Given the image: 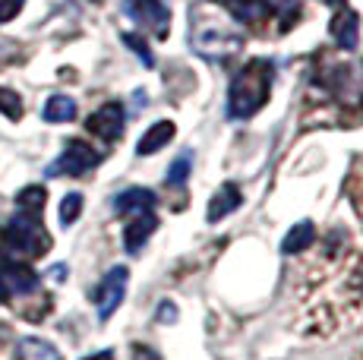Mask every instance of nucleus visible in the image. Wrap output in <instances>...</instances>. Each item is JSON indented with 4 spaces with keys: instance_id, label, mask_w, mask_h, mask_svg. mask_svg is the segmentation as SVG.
I'll return each instance as SVG.
<instances>
[{
    "instance_id": "1",
    "label": "nucleus",
    "mask_w": 363,
    "mask_h": 360,
    "mask_svg": "<svg viewBox=\"0 0 363 360\" xmlns=\"http://www.w3.org/2000/svg\"><path fill=\"white\" fill-rule=\"evenodd\" d=\"M338 234L323 244V253L310 262L300 285L306 332L316 335H329L363 310V253L338 240Z\"/></svg>"
},
{
    "instance_id": "2",
    "label": "nucleus",
    "mask_w": 363,
    "mask_h": 360,
    "mask_svg": "<svg viewBox=\"0 0 363 360\" xmlns=\"http://www.w3.org/2000/svg\"><path fill=\"white\" fill-rule=\"evenodd\" d=\"M310 99H319V114H338L335 123H345L347 114L363 117V60L323 57L313 76Z\"/></svg>"
},
{
    "instance_id": "3",
    "label": "nucleus",
    "mask_w": 363,
    "mask_h": 360,
    "mask_svg": "<svg viewBox=\"0 0 363 360\" xmlns=\"http://www.w3.org/2000/svg\"><path fill=\"white\" fill-rule=\"evenodd\" d=\"M272 70L269 60H250L240 73L231 79V89H228V114L234 120H243V117H253L265 101H269L272 92Z\"/></svg>"
},
{
    "instance_id": "4",
    "label": "nucleus",
    "mask_w": 363,
    "mask_h": 360,
    "mask_svg": "<svg viewBox=\"0 0 363 360\" xmlns=\"http://www.w3.org/2000/svg\"><path fill=\"white\" fill-rule=\"evenodd\" d=\"M4 247L13 256H26V259H38L51 250V234L45 231L38 212H23L6 221L4 227Z\"/></svg>"
},
{
    "instance_id": "5",
    "label": "nucleus",
    "mask_w": 363,
    "mask_h": 360,
    "mask_svg": "<svg viewBox=\"0 0 363 360\" xmlns=\"http://www.w3.org/2000/svg\"><path fill=\"white\" fill-rule=\"evenodd\" d=\"M208 41H215V47L208 51V60H228V57H234V54L243 47V38H240V32H237L234 26L221 23V19H218V23H206V16H202V13L196 10L193 47H196V51H202Z\"/></svg>"
},
{
    "instance_id": "6",
    "label": "nucleus",
    "mask_w": 363,
    "mask_h": 360,
    "mask_svg": "<svg viewBox=\"0 0 363 360\" xmlns=\"http://www.w3.org/2000/svg\"><path fill=\"white\" fill-rule=\"evenodd\" d=\"M101 162V152L92 149L86 140H69L67 149L54 158V164L48 168V177H82Z\"/></svg>"
},
{
    "instance_id": "7",
    "label": "nucleus",
    "mask_w": 363,
    "mask_h": 360,
    "mask_svg": "<svg viewBox=\"0 0 363 360\" xmlns=\"http://www.w3.org/2000/svg\"><path fill=\"white\" fill-rule=\"evenodd\" d=\"M123 10L143 32H152L155 38H167V29H171L167 0H123Z\"/></svg>"
},
{
    "instance_id": "8",
    "label": "nucleus",
    "mask_w": 363,
    "mask_h": 360,
    "mask_svg": "<svg viewBox=\"0 0 363 360\" xmlns=\"http://www.w3.org/2000/svg\"><path fill=\"white\" fill-rule=\"evenodd\" d=\"M38 291V275L26 262H4L0 266V297L4 300H16V297H32Z\"/></svg>"
},
{
    "instance_id": "9",
    "label": "nucleus",
    "mask_w": 363,
    "mask_h": 360,
    "mask_svg": "<svg viewBox=\"0 0 363 360\" xmlns=\"http://www.w3.org/2000/svg\"><path fill=\"white\" fill-rule=\"evenodd\" d=\"M127 281H130V269L127 266H114L108 275L101 279L99 291H95V307H99V320H111L117 307L123 303V294H127Z\"/></svg>"
},
{
    "instance_id": "10",
    "label": "nucleus",
    "mask_w": 363,
    "mask_h": 360,
    "mask_svg": "<svg viewBox=\"0 0 363 360\" xmlns=\"http://www.w3.org/2000/svg\"><path fill=\"white\" fill-rule=\"evenodd\" d=\"M123 123H127L123 108L117 105V101H108V105H101L86 120V130L95 136V140H101V142H117L123 136Z\"/></svg>"
},
{
    "instance_id": "11",
    "label": "nucleus",
    "mask_w": 363,
    "mask_h": 360,
    "mask_svg": "<svg viewBox=\"0 0 363 360\" xmlns=\"http://www.w3.org/2000/svg\"><path fill=\"white\" fill-rule=\"evenodd\" d=\"M332 38L338 41L341 51H347V54L357 51V45H360V16L357 13L341 6L332 19Z\"/></svg>"
},
{
    "instance_id": "12",
    "label": "nucleus",
    "mask_w": 363,
    "mask_h": 360,
    "mask_svg": "<svg viewBox=\"0 0 363 360\" xmlns=\"http://www.w3.org/2000/svg\"><path fill=\"white\" fill-rule=\"evenodd\" d=\"M218 4L225 13H231L234 23H243V26H259L269 16V4L265 0H218Z\"/></svg>"
},
{
    "instance_id": "13",
    "label": "nucleus",
    "mask_w": 363,
    "mask_h": 360,
    "mask_svg": "<svg viewBox=\"0 0 363 360\" xmlns=\"http://www.w3.org/2000/svg\"><path fill=\"white\" fill-rule=\"evenodd\" d=\"M155 193L145 190V186H130V190H123L121 196L114 199V209L121 212V215H143V212H152L155 209Z\"/></svg>"
},
{
    "instance_id": "14",
    "label": "nucleus",
    "mask_w": 363,
    "mask_h": 360,
    "mask_svg": "<svg viewBox=\"0 0 363 360\" xmlns=\"http://www.w3.org/2000/svg\"><path fill=\"white\" fill-rule=\"evenodd\" d=\"M155 227H158V218L152 215V212H143V215H136L127 225V231H123V247H127L130 253H139L145 240L155 234Z\"/></svg>"
},
{
    "instance_id": "15",
    "label": "nucleus",
    "mask_w": 363,
    "mask_h": 360,
    "mask_svg": "<svg viewBox=\"0 0 363 360\" xmlns=\"http://www.w3.org/2000/svg\"><path fill=\"white\" fill-rule=\"evenodd\" d=\"M174 133H177V127H174L171 120H158V123H152V127L145 130V136L139 140L136 152H139V155H155V152H162L164 145L174 140Z\"/></svg>"
},
{
    "instance_id": "16",
    "label": "nucleus",
    "mask_w": 363,
    "mask_h": 360,
    "mask_svg": "<svg viewBox=\"0 0 363 360\" xmlns=\"http://www.w3.org/2000/svg\"><path fill=\"white\" fill-rule=\"evenodd\" d=\"M243 203V193L237 190V184H225L208 203V221H221L225 215H231L237 206Z\"/></svg>"
},
{
    "instance_id": "17",
    "label": "nucleus",
    "mask_w": 363,
    "mask_h": 360,
    "mask_svg": "<svg viewBox=\"0 0 363 360\" xmlns=\"http://www.w3.org/2000/svg\"><path fill=\"white\" fill-rule=\"evenodd\" d=\"M313 240H316V227H313V221H300L288 231V237H284L281 244V253L284 256H297L303 253L306 247H313Z\"/></svg>"
},
{
    "instance_id": "18",
    "label": "nucleus",
    "mask_w": 363,
    "mask_h": 360,
    "mask_svg": "<svg viewBox=\"0 0 363 360\" xmlns=\"http://www.w3.org/2000/svg\"><path fill=\"white\" fill-rule=\"evenodd\" d=\"M16 360H64V357L45 338H23L16 348Z\"/></svg>"
},
{
    "instance_id": "19",
    "label": "nucleus",
    "mask_w": 363,
    "mask_h": 360,
    "mask_svg": "<svg viewBox=\"0 0 363 360\" xmlns=\"http://www.w3.org/2000/svg\"><path fill=\"white\" fill-rule=\"evenodd\" d=\"M41 117H45L48 123H69L76 117V101L69 99V95H51Z\"/></svg>"
},
{
    "instance_id": "20",
    "label": "nucleus",
    "mask_w": 363,
    "mask_h": 360,
    "mask_svg": "<svg viewBox=\"0 0 363 360\" xmlns=\"http://www.w3.org/2000/svg\"><path fill=\"white\" fill-rule=\"evenodd\" d=\"M347 199H351L354 212H357L360 221H363V158L354 164L351 174H347Z\"/></svg>"
},
{
    "instance_id": "21",
    "label": "nucleus",
    "mask_w": 363,
    "mask_h": 360,
    "mask_svg": "<svg viewBox=\"0 0 363 360\" xmlns=\"http://www.w3.org/2000/svg\"><path fill=\"white\" fill-rule=\"evenodd\" d=\"M45 199H48V193L41 190V186H26V190L16 196V206L23 212H38V215H41V209H45Z\"/></svg>"
},
{
    "instance_id": "22",
    "label": "nucleus",
    "mask_w": 363,
    "mask_h": 360,
    "mask_svg": "<svg viewBox=\"0 0 363 360\" xmlns=\"http://www.w3.org/2000/svg\"><path fill=\"white\" fill-rule=\"evenodd\" d=\"M0 114H6L10 120H19V117H23V99L16 95V89L0 86Z\"/></svg>"
},
{
    "instance_id": "23",
    "label": "nucleus",
    "mask_w": 363,
    "mask_h": 360,
    "mask_svg": "<svg viewBox=\"0 0 363 360\" xmlns=\"http://www.w3.org/2000/svg\"><path fill=\"white\" fill-rule=\"evenodd\" d=\"M190 168H193V155H190V152H184V155H177V158H174V164H171V168H167V184L180 186L186 177H190Z\"/></svg>"
},
{
    "instance_id": "24",
    "label": "nucleus",
    "mask_w": 363,
    "mask_h": 360,
    "mask_svg": "<svg viewBox=\"0 0 363 360\" xmlns=\"http://www.w3.org/2000/svg\"><path fill=\"white\" fill-rule=\"evenodd\" d=\"M79 215H82V196L79 193H67L64 203H60V221H64V225H73Z\"/></svg>"
},
{
    "instance_id": "25",
    "label": "nucleus",
    "mask_w": 363,
    "mask_h": 360,
    "mask_svg": "<svg viewBox=\"0 0 363 360\" xmlns=\"http://www.w3.org/2000/svg\"><path fill=\"white\" fill-rule=\"evenodd\" d=\"M123 41H127V47H133V51L139 54V60H143L145 67H155V54H152L149 41L139 38V35H133V32H123Z\"/></svg>"
},
{
    "instance_id": "26",
    "label": "nucleus",
    "mask_w": 363,
    "mask_h": 360,
    "mask_svg": "<svg viewBox=\"0 0 363 360\" xmlns=\"http://www.w3.org/2000/svg\"><path fill=\"white\" fill-rule=\"evenodd\" d=\"M265 4H269V10L275 6L278 13H284V16H288L284 23L288 26H291V16H297V10H300V0H265Z\"/></svg>"
},
{
    "instance_id": "27",
    "label": "nucleus",
    "mask_w": 363,
    "mask_h": 360,
    "mask_svg": "<svg viewBox=\"0 0 363 360\" xmlns=\"http://www.w3.org/2000/svg\"><path fill=\"white\" fill-rule=\"evenodd\" d=\"M26 0H0V23H10L19 10H23Z\"/></svg>"
},
{
    "instance_id": "28",
    "label": "nucleus",
    "mask_w": 363,
    "mask_h": 360,
    "mask_svg": "<svg viewBox=\"0 0 363 360\" xmlns=\"http://www.w3.org/2000/svg\"><path fill=\"white\" fill-rule=\"evenodd\" d=\"M158 320H162V322H174V320H177V307H174V303H162V307H158Z\"/></svg>"
},
{
    "instance_id": "29",
    "label": "nucleus",
    "mask_w": 363,
    "mask_h": 360,
    "mask_svg": "<svg viewBox=\"0 0 363 360\" xmlns=\"http://www.w3.org/2000/svg\"><path fill=\"white\" fill-rule=\"evenodd\" d=\"M133 360H162V357H158L152 348H143V344H136V348H133Z\"/></svg>"
},
{
    "instance_id": "30",
    "label": "nucleus",
    "mask_w": 363,
    "mask_h": 360,
    "mask_svg": "<svg viewBox=\"0 0 363 360\" xmlns=\"http://www.w3.org/2000/svg\"><path fill=\"white\" fill-rule=\"evenodd\" d=\"M82 360H114V351H99V354H89Z\"/></svg>"
},
{
    "instance_id": "31",
    "label": "nucleus",
    "mask_w": 363,
    "mask_h": 360,
    "mask_svg": "<svg viewBox=\"0 0 363 360\" xmlns=\"http://www.w3.org/2000/svg\"><path fill=\"white\" fill-rule=\"evenodd\" d=\"M325 4H338V0H325Z\"/></svg>"
},
{
    "instance_id": "32",
    "label": "nucleus",
    "mask_w": 363,
    "mask_h": 360,
    "mask_svg": "<svg viewBox=\"0 0 363 360\" xmlns=\"http://www.w3.org/2000/svg\"><path fill=\"white\" fill-rule=\"evenodd\" d=\"M92 4H101V0H92Z\"/></svg>"
},
{
    "instance_id": "33",
    "label": "nucleus",
    "mask_w": 363,
    "mask_h": 360,
    "mask_svg": "<svg viewBox=\"0 0 363 360\" xmlns=\"http://www.w3.org/2000/svg\"><path fill=\"white\" fill-rule=\"evenodd\" d=\"M357 360H363V354H360V357H357Z\"/></svg>"
}]
</instances>
